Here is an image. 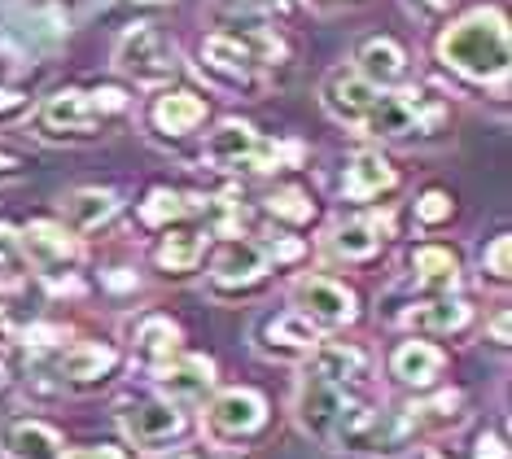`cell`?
<instances>
[{
    "mask_svg": "<svg viewBox=\"0 0 512 459\" xmlns=\"http://www.w3.org/2000/svg\"><path fill=\"white\" fill-rule=\"evenodd\" d=\"M508 53H512V35H508V18L499 9H473L469 18H460L456 27L442 31L438 40V62L464 79H477V84L504 79Z\"/></svg>",
    "mask_w": 512,
    "mask_h": 459,
    "instance_id": "1",
    "label": "cell"
},
{
    "mask_svg": "<svg viewBox=\"0 0 512 459\" xmlns=\"http://www.w3.org/2000/svg\"><path fill=\"white\" fill-rule=\"evenodd\" d=\"M416 438V425L407 411L394 407H372V403H355L346 407L342 425L333 433L337 451H351V455H372V459H394L403 455Z\"/></svg>",
    "mask_w": 512,
    "mask_h": 459,
    "instance_id": "2",
    "label": "cell"
},
{
    "mask_svg": "<svg viewBox=\"0 0 512 459\" xmlns=\"http://www.w3.org/2000/svg\"><path fill=\"white\" fill-rule=\"evenodd\" d=\"M123 92H79V88H62L53 97L40 101L36 110V127L44 140H92L97 127L106 123V114L123 110Z\"/></svg>",
    "mask_w": 512,
    "mask_h": 459,
    "instance_id": "3",
    "label": "cell"
},
{
    "mask_svg": "<svg viewBox=\"0 0 512 459\" xmlns=\"http://www.w3.org/2000/svg\"><path fill=\"white\" fill-rule=\"evenodd\" d=\"M281 57V35L250 27V31H215L202 40V62L228 84H254V75Z\"/></svg>",
    "mask_w": 512,
    "mask_h": 459,
    "instance_id": "4",
    "label": "cell"
},
{
    "mask_svg": "<svg viewBox=\"0 0 512 459\" xmlns=\"http://www.w3.org/2000/svg\"><path fill=\"white\" fill-rule=\"evenodd\" d=\"M438 123H442V105L429 92L407 88V92H381L359 127L377 140H412L421 132H434Z\"/></svg>",
    "mask_w": 512,
    "mask_h": 459,
    "instance_id": "5",
    "label": "cell"
},
{
    "mask_svg": "<svg viewBox=\"0 0 512 459\" xmlns=\"http://www.w3.org/2000/svg\"><path fill=\"white\" fill-rule=\"evenodd\" d=\"M114 66H119L123 79H132V84H141V88L171 84V79H176V70H180L171 40L158 27H149V22L123 31L119 49H114Z\"/></svg>",
    "mask_w": 512,
    "mask_h": 459,
    "instance_id": "6",
    "label": "cell"
},
{
    "mask_svg": "<svg viewBox=\"0 0 512 459\" xmlns=\"http://www.w3.org/2000/svg\"><path fill=\"white\" fill-rule=\"evenodd\" d=\"M119 429L132 446H141L149 455H162L184 438L189 420H184V407L167 403V398H136V403H127L119 411Z\"/></svg>",
    "mask_w": 512,
    "mask_h": 459,
    "instance_id": "7",
    "label": "cell"
},
{
    "mask_svg": "<svg viewBox=\"0 0 512 459\" xmlns=\"http://www.w3.org/2000/svg\"><path fill=\"white\" fill-rule=\"evenodd\" d=\"M202 158L211 167H246V171H281V158L285 149L281 145H267V140L254 132L250 123H219L211 136H206V149Z\"/></svg>",
    "mask_w": 512,
    "mask_h": 459,
    "instance_id": "8",
    "label": "cell"
},
{
    "mask_svg": "<svg viewBox=\"0 0 512 459\" xmlns=\"http://www.w3.org/2000/svg\"><path fill=\"white\" fill-rule=\"evenodd\" d=\"M18 254L27 267H36L40 276H66L79 267L84 258V245L66 223H53V219H31L27 228L18 232Z\"/></svg>",
    "mask_w": 512,
    "mask_h": 459,
    "instance_id": "9",
    "label": "cell"
},
{
    "mask_svg": "<svg viewBox=\"0 0 512 459\" xmlns=\"http://www.w3.org/2000/svg\"><path fill=\"white\" fill-rule=\"evenodd\" d=\"M346 407H351V390L324 381V376H302L298 398H294V420L307 438H316L320 446H333V433L342 425Z\"/></svg>",
    "mask_w": 512,
    "mask_h": 459,
    "instance_id": "10",
    "label": "cell"
},
{
    "mask_svg": "<svg viewBox=\"0 0 512 459\" xmlns=\"http://www.w3.org/2000/svg\"><path fill=\"white\" fill-rule=\"evenodd\" d=\"M202 425L215 442H246L267 425V403L259 390H224L206 403Z\"/></svg>",
    "mask_w": 512,
    "mask_h": 459,
    "instance_id": "11",
    "label": "cell"
},
{
    "mask_svg": "<svg viewBox=\"0 0 512 459\" xmlns=\"http://www.w3.org/2000/svg\"><path fill=\"white\" fill-rule=\"evenodd\" d=\"M294 311L302 315V320H311L316 328H346V324H355L359 302L342 280L302 276V280H294Z\"/></svg>",
    "mask_w": 512,
    "mask_h": 459,
    "instance_id": "12",
    "label": "cell"
},
{
    "mask_svg": "<svg viewBox=\"0 0 512 459\" xmlns=\"http://www.w3.org/2000/svg\"><path fill=\"white\" fill-rule=\"evenodd\" d=\"M320 341H324L320 328L311 320H302L298 311L263 315L259 328H254V350H259L263 359H276V363H307Z\"/></svg>",
    "mask_w": 512,
    "mask_h": 459,
    "instance_id": "13",
    "label": "cell"
},
{
    "mask_svg": "<svg viewBox=\"0 0 512 459\" xmlns=\"http://www.w3.org/2000/svg\"><path fill=\"white\" fill-rule=\"evenodd\" d=\"M267 272H272V254L250 237H228L211 263V280L219 293H250L254 285H263Z\"/></svg>",
    "mask_w": 512,
    "mask_h": 459,
    "instance_id": "14",
    "label": "cell"
},
{
    "mask_svg": "<svg viewBox=\"0 0 512 459\" xmlns=\"http://www.w3.org/2000/svg\"><path fill=\"white\" fill-rule=\"evenodd\" d=\"M154 381H158V398H167V403H206V394L215 390V363L206 355H171L167 363H158L154 368Z\"/></svg>",
    "mask_w": 512,
    "mask_h": 459,
    "instance_id": "15",
    "label": "cell"
},
{
    "mask_svg": "<svg viewBox=\"0 0 512 459\" xmlns=\"http://www.w3.org/2000/svg\"><path fill=\"white\" fill-rule=\"evenodd\" d=\"M307 372L342 385V390H355V385L372 381V350L359 341H320L307 359Z\"/></svg>",
    "mask_w": 512,
    "mask_h": 459,
    "instance_id": "16",
    "label": "cell"
},
{
    "mask_svg": "<svg viewBox=\"0 0 512 459\" xmlns=\"http://www.w3.org/2000/svg\"><path fill=\"white\" fill-rule=\"evenodd\" d=\"M381 92L364 84V79L355 75V66H337L324 75V84H320V101H324V110L333 114L337 123H351L359 127L368 119V110H372V101H377Z\"/></svg>",
    "mask_w": 512,
    "mask_h": 459,
    "instance_id": "17",
    "label": "cell"
},
{
    "mask_svg": "<svg viewBox=\"0 0 512 459\" xmlns=\"http://www.w3.org/2000/svg\"><path fill=\"white\" fill-rule=\"evenodd\" d=\"M386 368H390L394 381L407 385V390H434L442 368H447V355H442L434 341L407 337V341H399V346L390 350V363H386Z\"/></svg>",
    "mask_w": 512,
    "mask_h": 459,
    "instance_id": "18",
    "label": "cell"
},
{
    "mask_svg": "<svg viewBox=\"0 0 512 459\" xmlns=\"http://www.w3.org/2000/svg\"><path fill=\"white\" fill-rule=\"evenodd\" d=\"M114 368H119V355H114V346H101V341H75V346H66L62 359H57V376H62L66 385H75V390H97V385H106Z\"/></svg>",
    "mask_w": 512,
    "mask_h": 459,
    "instance_id": "19",
    "label": "cell"
},
{
    "mask_svg": "<svg viewBox=\"0 0 512 459\" xmlns=\"http://www.w3.org/2000/svg\"><path fill=\"white\" fill-rule=\"evenodd\" d=\"M403 324L412 328L416 337H456L473 324V306L456 298V293H438V298L412 306V311L403 315Z\"/></svg>",
    "mask_w": 512,
    "mask_h": 459,
    "instance_id": "20",
    "label": "cell"
},
{
    "mask_svg": "<svg viewBox=\"0 0 512 459\" xmlns=\"http://www.w3.org/2000/svg\"><path fill=\"white\" fill-rule=\"evenodd\" d=\"M381 241H386V223L372 219V215H359V219H342L329 228V237H324V250L337 263H364L381 250Z\"/></svg>",
    "mask_w": 512,
    "mask_h": 459,
    "instance_id": "21",
    "label": "cell"
},
{
    "mask_svg": "<svg viewBox=\"0 0 512 459\" xmlns=\"http://www.w3.org/2000/svg\"><path fill=\"white\" fill-rule=\"evenodd\" d=\"M355 75L377 92H386L407 75V53L394 40H386V35H372V40L355 49Z\"/></svg>",
    "mask_w": 512,
    "mask_h": 459,
    "instance_id": "22",
    "label": "cell"
},
{
    "mask_svg": "<svg viewBox=\"0 0 512 459\" xmlns=\"http://www.w3.org/2000/svg\"><path fill=\"white\" fill-rule=\"evenodd\" d=\"M149 123H154L162 136H189L193 127L206 123V97H197L189 88H176V92L167 88L149 105Z\"/></svg>",
    "mask_w": 512,
    "mask_h": 459,
    "instance_id": "23",
    "label": "cell"
},
{
    "mask_svg": "<svg viewBox=\"0 0 512 459\" xmlns=\"http://www.w3.org/2000/svg\"><path fill=\"white\" fill-rule=\"evenodd\" d=\"M394 184H399V171H394L377 149L355 153L351 167H346V175H342V193L351 197V202H372V197L390 193Z\"/></svg>",
    "mask_w": 512,
    "mask_h": 459,
    "instance_id": "24",
    "label": "cell"
},
{
    "mask_svg": "<svg viewBox=\"0 0 512 459\" xmlns=\"http://www.w3.org/2000/svg\"><path fill=\"white\" fill-rule=\"evenodd\" d=\"M5 455L9 459H62L66 446H62V433L44 420H14L5 429Z\"/></svg>",
    "mask_w": 512,
    "mask_h": 459,
    "instance_id": "25",
    "label": "cell"
},
{
    "mask_svg": "<svg viewBox=\"0 0 512 459\" xmlns=\"http://www.w3.org/2000/svg\"><path fill=\"white\" fill-rule=\"evenodd\" d=\"M202 254H206V232L176 223V228H167V237L158 241L154 263H158L167 276H193L197 263H202Z\"/></svg>",
    "mask_w": 512,
    "mask_h": 459,
    "instance_id": "26",
    "label": "cell"
},
{
    "mask_svg": "<svg viewBox=\"0 0 512 459\" xmlns=\"http://www.w3.org/2000/svg\"><path fill=\"white\" fill-rule=\"evenodd\" d=\"M412 272H416V285L425 293H451L460 285V254L447 250V245H421L412 254Z\"/></svg>",
    "mask_w": 512,
    "mask_h": 459,
    "instance_id": "27",
    "label": "cell"
},
{
    "mask_svg": "<svg viewBox=\"0 0 512 459\" xmlns=\"http://www.w3.org/2000/svg\"><path fill=\"white\" fill-rule=\"evenodd\" d=\"M114 215H119V197L110 188H75L66 197V228L71 232H97Z\"/></svg>",
    "mask_w": 512,
    "mask_h": 459,
    "instance_id": "28",
    "label": "cell"
},
{
    "mask_svg": "<svg viewBox=\"0 0 512 459\" xmlns=\"http://www.w3.org/2000/svg\"><path fill=\"white\" fill-rule=\"evenodd\" d=\"M136 355H141L149 368L180 355V324H171L167 315H145V320L136 324Z\"/></svg>",
    "mask_w": 512,
    "mask_h": 459,
    "instance_id": "29",
    "label": "cell"
},
{
    "mask_svg": "<svg viewBox=\"0 0 512 459\" xmlns=\"http://www.w3.org/2000/svg\"><path fill=\"white\" fill-rule=\"evenodd\" d=\"M189 215H193L189 197L171 193V188H154V193L145 197V206H141V219L149 223V228H176V223L189 219Z\"/></svg>",
    "mask_w": 512,
    "mask_h": 459,
    "instance_id": "30",
    "label": "cell"
},
{
    "mask_svg": "<svg viewBox=\"0 0 512 459\" xmlns=\"http://www.w3.org/2000/svg\"><path fill=\"white\" fill-rule=\"evenodd\" d=\"M267 215L302 228V223H311V215H316V202L307 193H298V188H281V193L267 197Z\"/></svg>",
    "mask_w": 512,
    "mask_h": 459,
    "instance_id": "31",
    "label": "cell"
},
{
    "mask_svg": "<svg viewBox=\"0 0 512 459\" xmlns=\"http://www.w3.org/2000/svg\"><path fill=\"white\" fill-rule=\"evenodd\" d=\"M482 280H491V285H508L512 280V241L508 237H495L482 250Z\"/></svg>",
    "mask_w": 512,
    "mask_h": 459,
    "instance_id": "32",
    "label": "cell"
},
{
    "mask_svg": "<svg viewBox=\"0 0 512 459\" xmlns=\"http://www.w3.org/2000/svg\"><path fill=\"white\" fill-rule=\"evenodd\" d=\"M451 210H456V202H451L447 193H438V188H429V193L416 202V219L425 223V228H434V223H447Z\"/></svg>",
    "mask_w": 512,
    "mask_h": 459,
    "instance_id": "33",
    "label": "cell"
},
{
    "mask_svg": "<svg viewBox=\"0 0 512 459\" xmlns=\"http://www.w3.org/2000/svg\"><path fill=\"white\" fill-rule=\"evenodd\" d=\"M62 459H127L119 446H75V451H66Z\"/></svg>",
    "mask_w": 512,
    "mask_h": 459,
    "instance_id": "34",
    "label": "cell"
},
{
    "mask_svg": "<svg viewBox=\"0 0 512 459\" xmlns=\"http://www.w3.org/2000/svg\"><path fill=\"white\" fill-rule=\"evenodd\" d=\"M22 110H27V97H22V92H0V119H14Z\"/></svg>",
    "mask_w": 512,
    "mask_h": 459,
    "instance_id": "35",
    "label": "cell"
},
{
    "mask_svg": "<svg viewBox=\"0 0 512 459\" xmlns=\"http://www.w3.org/2000/svg\"><path fill=\"white\" fill-rule=\"evenodd\" d=\"M491 341H495V346H499V350H504V346H508V311H499V315H495V320H491Z\"/></svg>",
    "mask_w": 512,
    "mask_h": 459,
    "instance_id": "36",
    "label": "cell"
},
{
    "mask_svg": "<svg viewBox=\"0 0 512 459\" xmlns=\"http://www.w3.org/2000/svg\"><path fill=\"white\" fill-rule=\"evenodd\" d=\"M311 9H337V5H351V0H307Z\"/></svg>",
    "mask_w": 512,
    "mask_h": 459,
    "instance_id": "37",
    "label": "cell"
},
{
    "mask_svg": "<svg viewBox=\"0 0 512 459\" xmlns=\"http://www.w3.org/2000/svg\"><path fill=\"white\" fill-rule=\"evenodd\" d=\"M421 5L429 9V14H438V9H451V0H421Z\"/></svg>",
    "mask_w": 512,
    "mask_h": 459,
    "instance_id": "38",
    "label": "cell"
},
{
    "mask_svg": "<svg viewBox=\"0 0 512 459\" xmlns=\"http://www.w3.org/2000/svg\"><path fill=\"white\" fill-rule=\"evenodd\" d=\"M259 5H272V0H259Z\"/></svg>",
    "mask_w": 512,
    "mask_h": 459,
    "instance_id": "39",
    "label": "cell"
}]
</instances>
